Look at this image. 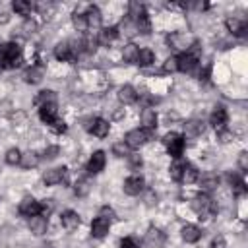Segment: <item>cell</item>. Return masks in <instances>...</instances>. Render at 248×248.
<instances>
[{"label": "cell", "instance_id": "1", "mask_svg": "<svg viewBox=\"0 0 248 248\" xmlns=\"http://www.w3.org/2000/svg\"><path fill=\"white\" fill-rule=\"evenodd\" d=\"M192 209L200 215V219H209L217 213V203L207 192H202L192 200Z\"/></svg>", "mask_w": 248, "mask_h": 248}, {"label": "cell", "instance_id": "2", "mask_svg": "<svg viewBox=\"0 0 248 248\" xmlns=\"http://www.w3.org/2000/svg\"><path fill=\"white\" fill-rule=\"evenodd\" d=\"M163 143H165V147H167V151H169V155H170L172 159H180V157H182V151H184V145H186L182 134L170 132V134H167V136L163 138Z\"/></svg>", "mask_w": 248, "mask_h": 248}, {"label": "cell", "instance_id": "3", "mask_svg": "<svg viewBox=\"0 0 248 248\" xmlns=\"http://www.w3.org/2000/svg\"><path fill=\"white\" fill-rule=\"evenodd\" d=\"M153 134H155V132H151V130L136 128V130H130V132L126 134L124 143H126L128 147H132V149H138V147H141L147 140H151V138H153Z\"/></svg>", "mask_w": 248, "mask_h": 248}, {"label": "cell", "instance_id": "4", "mask_svg": "<svg viewBox=\"0 0 248 248\" xmlns=\"http://www.w3.org/2000/svg\"><path fill=\"white\" fill-rule=\"evenodd\" d=\"M23 62V52L17 43H8L4 45V64L6 68H17Z\"/></svg>", "mask_w": 248, "mask_h": 248}, {"label": "cell", "instance_id": "5", "mask_svg": "<svg viewBox=\"0 0 248 248\" xmlns=\"http://www.w3.org/2000/svg\"><path fill=\"white\" fill-rule=\"evenodd\" d=\"M198 56L196 54H190L188 50H184L182 54L176 56V70L178 72H184V74H192L196 68H198Z\"/></svg>", "mask_w": 248, "mask_h": 248}, {"label": "cell", "instance_id": "6", "mask_svg": "<svg viewBox=\"0 0 248 248\" xmlns=\"http://www.w3.org/2000/svg\"><path fill=\"white\" fill-rule=\"evenodd\" d=\"M66 180H68V169L66 167H56V169H50L43 174V182L46 186H54V184H60Z\"/></svg>", "mask_w": 248, "mask_h": 248}, {"label": "cell", "instance_id": "7", "mask_svg": "<svg viewBox=\"0 0 248 248\" xmlns=\"http://www.w3.org/2000/svg\"><path fill=\"white\" fill-rule=\"evenodd\" d=\"M19 213L25 215V217H33V215H41V202H37L35 198L27 196L19 202Z\"/></svg>", "mask_w": 248, "mask_h": 248}, {"label": "cell", "instance_id": "8", "mask_svg": "<svg viewBox=\"0 0 248 248\" xmlns=\"http://www.w3.org/2000/svg\"><path fill=\"white\" fill-rule=\"evenodd\" d=\"M105 163H107V157H105V151H95L91 155V159L87 161V167L85 170L89 174H99L103 169H105Z\"/></svg>", "mask_w": 248, "mask_h": 248}, {"label": "cell", "instance_id": "9", "mask_svg": "<svg viewBox=\"0 0 248 248\" xmlns=\"http://www.w3.org/2000/svg\"><path fill=\"white\" fill-rule=\"evenodd\" d=\"M227 120H229V114H227V108L223 107V105H217L215 108H213V112H211V116H209V124L215 128V130H221V128H225V124H227Z\"/></svg>", "mask_w": 248, "mask_h": 248}, {"label": "cell", "instance_id": "10", "mask_svg": "<svg viewBox=\"0 0 248 248\" xmlns=\"http://www.w3.org/2000/svg\"><path fill=\"white\" fill-rule=\"evenodd\" d=\"M143 186H145V182H143V178L138 176V174L128 176V178L124 180V192H126L128 196H138V194H141V192H143Z\"/></svg>", "mask_w": 248, "mask_h": 248}, {"label": "cell", "instance_id": "11", "mask_svg": "<svg viewBox=\"0 0 248 248\" xmlns=\"http://www.w3.org/2000/svg\"><path fill=\"white\" fill-rule=\"evenodd\" d=\"M87 130L93 136H97V138H107L108 136V130H110V124L105 118H93V120H89Z\"/></svg>", "mask_w": 248, "mask_h": 248}, {"label": "cell", "instance_id": "12", "mask_svg": "<svg viewBox=\"0 0 248 248\" xmlns=\"http://www.w3.org/2000/svg\"><path fill=\"white\" fill-rule=\"evenodd\" d=\"M54 58L60 60V62H68V60H76L78 56L74 54L70 43L66 41V43H58V45L54 46Z\"/></svg>", "mask_w": 248, "mask_h": 248}, {"label": "cell", "instance_id": "13", "mask_svg": "<svg viewBox=\"0 0 248 248\" xmlns=\"http://www.w3.org/2000/svg\"><path fill=\"white\" fill-rule=\"evenodd\" d=\"M60 223H62V227H64L66 231H74V229H78V227H79L81 219H79V215H78L76 211L66 209V211L60 215Z\"/></svg>", "mask_w": 248, "mask_h": 248}, {"label": "cell", "instance_id": "14", "mask_svg": "<svg viewBox=\"0 0 248 248\" xmlns=\"http://www.w3.org/2000/svg\"><path fill=\"white\" fill-rule=\"evenodd\" d=\"M46 227H48V217H43V215H33L29 217V231L33 234H45L46 232Z\"/></svg>", "mask_w": 248, "mask_h": 248}, {"label": "cell", "instance_id": "15", "mask_svg": "<svg viewBox=\"0 0 248 248\" xmlns=\"http://www.w3.org/2000/svg\"><path fill=\"white\" fill-rule=\"evenodd\" d=\"M58 108H56V103H50V105H41L39 107V116H41V120L45 122V124H52L56 118H58Z\"/></svg>", "mask_w": 248, "mask_h": 248}, {"label": "cell", "instance_id": "16", "mask_svg": "<svg viewBox=\"0 0 248 248\" xmlns=\"http://www.w3.org/2000/svg\"><path fill=\"white\" fill-rule=\"evenodd\" d=\"M155 126H157V114H155L153 108L145 107V108L141 110V128L155 132Z\"/></svg>", "mask_w": 248, "mask_h": 248}, {"label": "cell", "instance_id": "17", "mask_svg": "<svg viewBox=\"0 0 248 248\" xmlns=\"http://www.w3.org/2000/svg\"><path fill=\"white\" fill-rule=\"evenodd\" d=\"M227 180H229V184H231L234 196H244V194H246V184H244V180L240 178V174L229 172V174H227Z\"/></svg>", "mask_w": 248, "mask_h": 248}, {"label": "cell", "instance_id": "18", "mask_svg": "<svg viewBox=\"0 0 248 248\" xmlns=\"http://www.w3.org/2000/svg\"><path fill=\"white\" fill-rule=\"evenodd\" d=\"M85 19H87V27H93V29H97V27H101V19H103V16H101V10L97 8V6H89L87 10H85Z\"/></svg>", "mask_w": 248, "mask_h": 248}, {"label": "cell", "instance_id": "19", "mask_svg": "<svg viewBox=\"0 0 248 248\" xmlns=\"http://www.w3.org/2000/svg\"><path fill=\"white\" fill-rule=\"evenodd\" d=\"M134 25H136V31H140V33H143V35L151 33V21H149V16H147L145 10H141V12L136 16Z\"/></svg>", "mask_w": 248, "mask_h": 248}, {"label": "cell", "instance_id": "20", "mask_svg": "<svg viewBox=\"0 0 248 248\" xmlns=\"http://www.w3.org/2000/svg\"><path fill=\"white\" fill-rule=\"evenodd\" d=\"M108 229H110V223L105 221L103 217H97V219H93V223H91V234H93L95 238H103V236L108 232Z\"/></svg>", "mask_w": 248, "mask_h": 248}, {"label": "cell", "instance_id": "21", "mask_svg": "<svg viewBox=\"0 0 248 248\" xmlns=\"http://www.w3.org/2000/svg\"><path fill=\"white\" fill-rule=\"evenodd\" d=\"M180 234H182V238L186 242H198L202 238V229L196 227V225H184L182 231H180Z\"/></svg>", "mask_w": 248, "mask_h": 248}, {"label": "cell", "instance_id": "22", "mask_svg": "<svg viewBox=\"0 0 248 248\" xmlns=\"http://www.w3.org/2000/svg\"><path fill=\"white\" fill-rule=\"evenodd\" d=\"M227 29H229L232 35L240 37V35H244V31H246V21H244L242 17H229V19H227Z\"/></svg>", "mask_w": 248, "mask_h": 248}, {"label": "cell", "instance_id": "23", "mask_svg": "<svg viewBox=\"0 0 248 248\" xmlns=\"http://www.w3.org/2000/svg\"><path fill=\"white\" fill-rule=\"evenodd\" d=\"M118 99H120V103H124V105H132V103L138 101V91H136L132 85H124V87H120V91H118Z\"/></svg>", "mask_w": 248, "mask_h": 248}, {"label": "cell", "instance_id": "24", "mask_svg": "<svg viewBox=\"0 0 248 248\" xmlns=\"http://www.w3.org/2000/svg\"><path fill=\"white\" fill-rule=\"evenodd\" d=\"M184 134H186V136H190V138H196V136L203 134V122H202V120H198V118L188 120V122L184 124Z\"/></svg>", "mask_w": 248, "mask_h": 248}, {"label": "cell", "instance_id": "25", "mask_svg": "<svg viewBox=\"0 0 248 248\" xmlns=\"http://www.w3.org/2000/svg\"><path fill=\"white\" fill-rule=\"evenodd\" d=\"M198 178H200V172H198V169H196L194 165H190V163H184V169H182V178H180V182L192 184V182H196Z\"/></svg>", "mask_w": 248, "mask_h": 248}, {"label": "cell", "instance_id": "26", "mask_svg": "<svg viewBox=\"0 0 248 248\" xmlns=\"http://www.w3.org/2000/svg\"><path fill=\"white\" fill-rule=\"evenodd\" d=\"M153 62H155V54H153V50H149V48H141V50L138 52V58H136V64H138V66L145 68V66H151Z\"/></svg>", "mask_w": 248, "mask_h": 248}, {"label": "cell", "instance_id": "27", "mask_svg": "<svg viewBox=\"0 0 248 248\" xmlns=\"http://www.w3.org/2000/svg\"><path fill=\"white\" fill-rule=\"evenodd\" d=\"M200 184H202V188H203V192H209V190H215L217 186H219V176L217 174H203L202 178H200Z\"/></svg>", "mask_w": 248, "mask_h": 248}, {"label": "cell", "instance_id": "28", "mask_svg": "<svg viewBox=\"0 0 248 248\" xmlns=\"http://www.w3.org/2000/svg\"><path fill=\"white\" fill-rule=\"evenodd\" d=\"M12 8H14V12L19 14V16H29L31 10H33V4L27 2V0H14V2H12Z\"/></svg>", "mask_w": 248, "mask_h": 248}, {"label": "cell", "instance_id": "29", "mask_svg": "<svg viewBox=\"0 0 248 248\" xmlns=\"http://www.w3.org/2000/svg\"><path fill=\"white\" fill-rule=\"evenodd\" d=\"M118 27H105L99 35H97V39H99V43H112L116 37H118Z\"/></svg>", "mask_w": 248, "mask_h": 248}, {"label": "cell", "instance_id": "30", "mask_svg": "<svg viewBox=\"0 0 248 248\" xmlns=\"http://www.w3.org/2000/svg\"><path fill=\"white\" fill-rule=\"evenodd\" d=\"M50 103H56V93L50 91V89H43L35 99V105H39V107L41 105H50Z\"/></svg>", "mask_w": 248, "mask_h": 248}, {"label": "cell", "instance_id": "31", "mask_svg": "<svg viewBox=\"0 0 248 248\" xmlns=\"http://www.w3.org/2000/svg\"><path fill=\"white\" fill-rule=\"evenodd\" d=\"M145 238H147V242L149 244H153V246H161L163 244V240H165V234L159 231V229H149L147 231V234H145Z\"/></svg>", "mask_w": 248, "mask_h": 248}, {"label": "cell", "instance_id": "32", "mask_svg": "<svg viewBox=\"0 0 248 248\" xmlns=\"http://www.w3.org/2000/svg\"><path fill=\"white\" fill-rule=\"evenodd\" d=\"M138 52H140V48H138L134 43H128V45L124 46V50H122V58H124V62H136Z\"/></svg>", "mask_w": 248, "mask_h": 248}, {"label": "cell", "instance_id": "33", "mask_svg": "<svg viewBox=\"0 0 248 248\" xmlns=\"http://www.w3.org/2000/svg\"><path fill=\"white\" fill-rule=\"evenodd\" d=\"M37 163H39V157H37V153H33V151H27V153H23V155H21V161H19V165H21L23 169H31V167H37Z\"/></svg>", "mask_w": 248, "mask_h": 248}, {"label": "cell", "instance_id": "34", "mask_svg": "<svg viewBox=\"0 0 248 248\" xmlns=\"http://www.w3.org/2000/svg\"><path fill=\"white\" fill-rule=\"evenodd\" d=\"M91 190V180L89 178H79L76 184H74V192L78 196H87Z\"/></svg>", "mask_w": 248, "mask_h": 248}, {"label": "cell", "instance_id": "35", "mask_svg": "<svg viewBox=\"0 0 248 248\" xmlns=\"http://www.w3.org/2000/svg\"><path fill=\"white\" fill-rule=\"evenodd\" d=\"M182 169H184V161L174 159V163H172V165H170V169H169L170 178H172V180H176V182H180V178H182Z\"/></svg>", "mask_w": 248, "mask_h": 248}, {"label": "cell", "instance_id": "36", "mask_svg": "<svg viewBox=\"0 0 248 248\" xmlns=\"http://www.w3.org/2000/svg\"><path fill=\"white\" fill-rule=\"evenodd\" d=\"M41 76H43L41 68L31 66V68L25 72V81H27V83H39V81H41Z\"/></svg>", "mask_w": 248, "mask_h": 248}, {"label": "cell", "instance_id": "37", "mask_svg": "<svg viewBox=\"0 0 248 248\" xmlns=\"http://www.w3.org/2000/svg\"><path fill=\"white\" fill-rule=\"evenodd\" d=\"M81 41H83V50H87V52H95V50H97V45H99L97 35H87V37L81 39Z\"/></svg>", "mask_w": 248, "mask_h": 248}, {"label": "cell", "instance_id": "38", "mask_svg": "<svg viewBox=\"0 0 248 248\" xmlns=\"http://www.w3.org/2000/svg\"><path fill=\"white\" fill-rule=\"evenodd\" d=\"M19 161H21V151L19 149L12 147V149L6 151V163L8 165H19Z\"/></svg>", "mask_w": 248, "mask_h": 248}, {"label": "cell", "instance_id": "39", "mask_svg": "<svg viewBox=\"0 0 248 248\" xmlns=\"http://www.w3.org/2000/svg\"><path fill=\"white\" fill-rule=\"evenodd\" d=\"M72 23H74V27L78 29V31H85L87 29V19H85V16L83 14H74L72 16Z\"/></svg>", "mask_w": 248, "mask_h": 248}, {"label": "cell", "instance_id": "40", "mask_svg": "<svg viewBox=\"0 0 248 248\" xmlns=\"http://www.w3.org/2000/svg\"><path fill=\"white\" fill-rule=\"evenodd\" d=\"M99 217H103L105 221L112 223V221L116 219V213H114V209H112V207H108V205H103V207H101V211H99Z\"/></svg>", "mask_w": 248, "mask_h": 248}, {"label": "cell", "instance_id": "41", "mask_svg": "<svg viewBox=\"0 0 248 248\" xmlns=\"http://www.w3.org/2000/svg\"><path fill=\"white\" fill-rule=\"evenodd\" d=\"M128 149H130V147H128L124 141H118V143H114V145H112V151H114V155H118V157L130 155V153H128Z\"/></svg>", "mask_w": 248, "mask_h": 248}, {"label": "cell", "instance_id": "42", "mask_svg": "<svg viewBox=\"0 0 248 248\" xmlns=\"http://www.w3.org/2000/svg\"><path fill=\"white\" fill-rule=\"evenodd\" d=\"M52 209H54V202L52 200H43L41 202V215L43 217H48Z\"/></svg>", "mask_w": 248, "mask_h": 248}, {"label": "cell", "instance_id": "43", "mask_svg": "<svg viewBox=\"0 0 248 248\" xmlns=\"http://www.w3.org/2000/svg\"><path fill=\"white\" fill-rule=\"evenodd\" d=\"M50 126H52V130H54L56 134H64V132L68 130V126H66V122H64L62 118H56V120H54Z\"/></svg>", "mask_w": 248, "mask_h": 248}, {"label": "cell", "instance_id": "44", "mask_svg": "<svg viewBox=\"0 0 248 248\" xmlns=\"http://www.w3.org/2000/svg\"><path fill=\"white\" fill-rule=\"evenodd\" d=\"M217 138H219L221 143H229V141L232 140V134H231L227 128H221V130H217Z\"/></svg>", "mask_w": 248, "mask_h": 248}, {"label": "cell", "instance_id": "45", "mask_svg": "<svg viewBox=\"0 0 248 248\" xmlns=\"http://www.w3.org/2000/svg\"><path fill=\"white\" fill-rule=\"evenodd\" d=\"M238 167H240L242 172L248 170V153H246V151H242V153L238 155Z\"/></svg>", "mask_w": 248, "mask_h": 248}, {"label": "cell", "instance_id": "46", "mask_svg": "<svg viewBox=\"0 0 248 248\" xmlns=\"http://www.w3.org/2000/svg\"><path fill=\"white\" fill-rule=\"evenodd\" d=\"M163 70H165V72H176V56L167 58V60H165V66H163Z\"/></svg>", "mask_w": 248, "mask_h": 248}, {"label": "cell", "instance_id": "47", "mask_svg": "<svg viewBox=\"0 0 248 248\" xmlns=\"http://www.w3.org/2000/svg\"><path fill=\"white\" fill-rule=\"evenodd\" d=\"M120 248H140V246L136 244V240H134V238L126 236V238H122V240H120Z\"/></svg>", "mask_w": 248, "mask_h": 248}, {"label": "cell", "instance_id": "48", "mask_svg": "<svg viewBox=\"0 0 248 248\" xmlns=\"http://www.w3.org/2000/svg\"><path fill=\"white\" fill-rule=\"evenodd\" d=\"M35 29H37V23L33 21V19H27L25 23H23V31L29 35V33H35Z\"/></svg>", "mask_w": 248, "mask_h": 248}, {"label": "cell", "instance_id": "49", "mask_svg": "<svg viewBox=\"0 0 248 248\" xmlns=\"http://www.w3.org/2000/svg\"><path fill=\"white\" fill-rule=\"evenodd\" d=\"M56 155H58V147L52 145V147H46V149H45V155H43V157H45V159H54Z\"/></svg>", "mask_w": 248, "mask_h": 248}, {"label": "cell", "instance_id": "50", "mask_svg": "<svg viewBox=\"0 0 248 248\" xmlns=\"http://www.w3.org/2000/svg\"><path fill=\"white\" fill-rule=\"evenodd\" d=\"M128 157H130V167H132L134 170L141 167V157H140V155H128Z\"/></svg>", "mask_w": 248, "mask_h": 248}, {"label": "cell", "instance_id": "51", "mask_svg": "<svg viewBox=\"0 0 248 248\" xmlns=\"http://www.w3.org/2000/svg\"><path fill=\"white\" fill-rule=\"evenodd\" d=\"M211 248H227V242H225V238L219 234V236H215L213 238V242H211Z\"/></svg>", "mask_w": 248, "mask_h": 248}, {"label": "cell", "instance_id": "52", "mask_svg": "<svg viewBox=\"0 0 248 248\" xmlns=\"http://www.w3.org/2000/svg\"><path fill=\"white\" fill-rule=\"evenodd\" d=\"M41 248H54V244H52V242H46V244H43Z\"/></svg>", "mask_w": 248, "mask_h": 248}]
</instances>
